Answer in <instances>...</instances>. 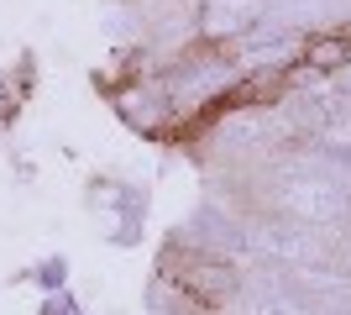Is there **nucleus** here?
Instances as JSON below:
<instances>
[{
	"mask_svg": "<svg viewBox=\"0 0 351 315\" xmlns=\"http://www.w3.org/2000/svg\"><path fill=\"white\" fill-rule=\"evenodd\" d=\"M351 63V32H320L304 43V69L309 74H336Z\"/></svg>",
	"mask_w": 351,
	"mask_h": 315,
	"instance_id": "f03ea898",
	"label": "nucleus"
},
{
	"mask_svg": "<svg viewBox=\"0 0 351 315\" xmlns=\"http://www.w3.org/2000/svg\"><path fill=\"white\" fill-rule=\"evenodd\" d=\"M162 279H168V284H178V294H184V300L205 305V310L226 305V300H231V289H236L231 268H226V263H215V257H205V253H168V257H162Z\"/></svg>",
	"mask_w": 351,
	"mask_h": 315,
	"instance_id": "f257e3e1",
	"label": "nucleus"
}]
</instances>
